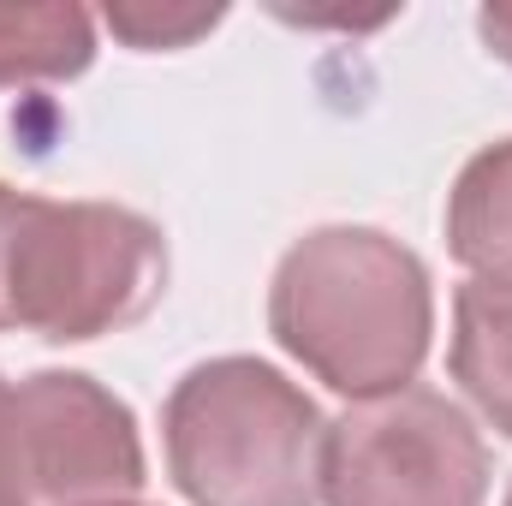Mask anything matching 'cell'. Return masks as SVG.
Segmentation results:
<instances>
[{
    "instance_id": "1",
    "label": "cell",
    "mask_w": 512,
    "mask_h": 506,
    "mask_svg": "<svg viewBox=\"0 0 512 506\" xmlns=\"http://www.w3.org/2000/svg\"><path fill=\"white\" fill-rule=\"evenodd\" d=\"M268 328L334 393H399L435 334L429 268L376 227H316L274 268Z\"/></svg>"
},
{
    "instance_id": "2",
    "label": "cell",
    "mask_w": 512,
    "mask_h": 506,
    "mask_svg": "<svg viewBox=\"0 0 512 506\" xmlns=\"http://www.w3.org/2000/svg\"><path fill=\"white\" fill-rule=\"evenodd\" d=\"M167 292V239L120 203H54L0 185V328L96 340Z\"/></svg>"
},
{
    "instance_id": "3",
    "label": "cell",
    "mask_w": 512,
    "mask_h": 506,
    "mask_svg": "<svg viewBox=\"0 0 512 506\" xmlns=\"http://www.w3.org/2000/svg\"><path fill=\"white\" fill-rule=\"evenodd\" d=\"M167 471L191 506H316L322 411L256 358L197 364L167 399Z\"/></svg>"
},
{
    "instance_id": "4",
    "label": "cell",
    "mask_w": 512,
    "mask_h": 506,
    "mask_svg": "<svg viewBox=\"0 0 512 506\" xmlns=\"http://www.w3.org/2000/svg\"><path fill=\"white\" fill-rule=\"evenodd\" d=\"M328 506H483L489 447L435 387H399L352 405L322 435Z\"/></svg>"
},
{
    "instance_id": "5",
    "label": "cell",
    "mask_w": 512,
    "mask_h": 506,
    "mask_svg": "<svg viewBox=\"0 0 512 506\" xmlns=\"http://www.w3.org/2000/svg\"><path fill=\"white\" fill-rule=\"evenodd\" d=\"M12 447L30 506L131 501L143 489L131 411L102 381L72 370H42L12 393Z\"/></svg>"
},
{
    "instance_id": "6",
    "label": "cell",
    "mask_w": 512,
    "mask_h": 506,
    "mask_svg": "<svg viewBox=\"0 0 512 506\" xmlns=\"http://www.w3.org/2000/svg\"><path fill=\"white\" fill-rule=\"evenodd\" d=\"M447 251L477 280L512 286V137L465 161L447 197Z\"/></svg>"
},
{
    "instance_id": "7",
    "label": "cell",
    "mask_w": 512,
    "mask_h": 506,
    "mask_svg": "<svg viewBox=\"0 0 512 506\" xmlns=\"http://www.w3.org/2000/svg\"><path fill=\"white\" fill-rule=\"evenodd\" d=\"M453 381L471 405L512 435V286L471 280L453 298Z\"/></svg>"
},
{
    "instance_id": "8",
    "label": "cell",
    "mask_w": 512,
    "mask_h": 506,
    "mask_svg": "<svg viewBox=\"0 0 512 506\" xmlns=\"http://www.w3.org/2000/svg\"><path fill=\"white\" fill-rule=\"evenodd\" d=\"M96 60V24L84 6H0V90L78 78Z\"/></svg>"
},
{
    "instance_id": "9",
    "label": "cell",
    "mask_w": 512,
    "mask_h": 506,
    "mask_svg": "<svg viewBox=\"0 0 512 506\" xmlns=\"http://www.w3.org/2000/svg\"><path fill=\"white\" fill-rule=\"evenodd\" d=\"M114 36H126L131 48H185L191 36L215 30L221 12H143V6H108Z\"/></svg>"
},
{
    "instance_id": "10",
    "label": "cell",
    "mask_w": 512,
    "mask_h": 506,
    "mask_svg": "<svg viewBox=\"0 0 512 506\" xmlns=\"http://www.w3.org/2000/svg\"><path fill=\"white\" fill-rule=\"evenodd\" d=\"M0 506H30L24 471H18V447H12V387L6 381H0Z\"/></svg>"
},
{
    "instance_id": "11",
    "label": "cell",
    "mask_w": 512,
    "mask_h": 506,
    "mask_svg": "<svg viewBox=\"0 0 512 506\" xmlns=\"http://www.w3.org/2000/svg\"><path fill=\"white\" fill-rule=\"evenodd\" d=\"M477 30H483L489 54L512 66V6H483V12H477Z\"/></svg>"
},
{
    "instance_id": "12",
    "label": "cell",
    "mask_w": 512,
    "mask_h": 506,
    "mask_svg": "<svg viewBox=\"0 0 512 506\" xmlns=\"http://www.w3.org/2000/svg\"><path fill=\"white\" fill-rule=\"evenodd\" d=\"M96 506H143V501H96Z\"/></svg>"
},
{
    "instance_id": "13",
    "label": "cell",
    "mask_w": 512,
    "mask_h": 506,
    "mask_svg": "<svg viewBox=\"0 0 512 506\" xmlns=\"http://www.w3.org/2000/svg\"><path fill=\"white\" fill-rule=\"evenodd\" d=\"M507 506H512V489H507Z\"/></svg>"
}]
</instances>
